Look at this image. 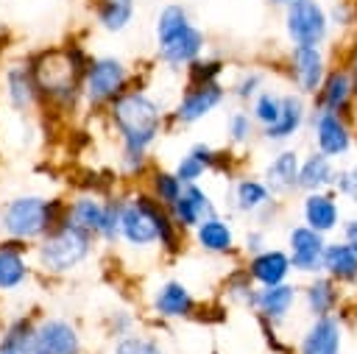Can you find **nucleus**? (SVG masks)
I'll use <instances>...</instances> for the list:
<instances>
[{"label":"nucleus","mask_w":357,"mask_h":354,"mask_svg":"<svg viewBox=\"0 0 357 354\" xmlns=\"http://www.w3.org/2000/svg\"><path fill=\"white\" fill-rule=\"evenodd\" d=\"M89 59L92 56L78 42H64L56 47H42L28 53L25 61L33 75L39 109H56V111L73 109L81 100V78Z\"/></svg>","instance_id":"obj_1"},{"label":"nucleus","mask_w":357,"mask_h":354,"mask_svg":"<svg viewBox=\"0 0 357 354\" xmlns=\"http://www.w3.org/2000/svg\"><path fill=\"white\" fill-rule=\"evenodd\" d=\"M109 120L120 134V170L126 176H137L145 167L148 148L156 142L165 114L162 106L145 89H126L120 98L109 103Z\"/></svg>","instance_id":"obj_2"},{"label":"nucleus","mask_w":357,"mask_h":354,"mask_svg":"<svg viewBox=\"0 0 357 354\" xmlns=\"http://www.w3.org/2000/svg\"><path fill=\"white\" fill-rule=\"evenodd\" d=\"M64 212H67V201L61 198L22 192L0 203V231L3 237L33 245L64 220Z\"/></svg>","instance_id":"obj_3"},{"label":"nucleus","mask_w":357,"mask_h":354,"mask_svg":"<svg viewBox=\"0 0 357 354\" xmlns=\"http://www.w3.org/2000/svg\"><path fill=\"white\" fill-rule=\"evenodd\" d=\"M153 33H156L159 61L173 70H184L190 61L201 59V53H204V42H206L204 31L198 25H192L187 8L178 3H167L156 14Z\"/></svg>","instance_id":"obj_4"},{"label":"nucleus","mask_w":357,"mask_h":354,"mask_svg":"<svg viewBox=\"0 0 357 354\" xmlns=\"http://www.w3.org/2000/svg\"><path fill=\"white\" fill-rule=\"evenodd\" d=\"M92 234H86L64 217L53 231H47L39 243L31 245L33 268L45 276H67L81 262H86V256L92 254Z\"/></svg>","instance_id":"obj_5"},{"label":"nucleus","mask_w":357,"mask_h":354,"mask_svg":"<svg viewBox=\"0 0 357 354\" xmlns=\"http://www.w3.org/2000/svg\"><path fill=\"white\" fill-rule=\"evenodd\" d=\"M131 84V70L114 59V56H92L84 78H81V100L98 111V109H109V103L114 98H120Z\"/></svg>","instance_id":"obj_6"},{"label":"nucleus","mask_w":357,"mask_h":354,"mask_svg":"<svg viewBox=\"0 0 357 354\" xmlns=\"http://www.w3.org/2000/svg\"><path fill=\"white\" fill-rule=\"evenodd\" d=\"M167 215V206H162L148 192H134L128 198H120V240L134 248H151L159 243V223Z\"/></svg>","instance_id":"obj_7"},{"label":"nucleus","mask_w":357,"mask_h":354,"mask_svg":"<svg viewBox=\"0 0 357 354\" xmlns=\"http://www.w3.org/2000/svg\"><path fill=\"white\" fill-rule=\"evenodd\" d=\"M284 33L296 45L318 47L329 33L326 8L318 0H290L284 6Z\"/></svg>","instance_id":"obj_8"},{"label":"nucleus","mask_w":357,"mask_h":354,"mask_svg":"<svg viewBox=\"0 0 357 354\" xmlns=\"http://www.w3.org/2000/svg\"><path fill=\"white\" fill-rule=\"evenodd\" d=\"M84 340L73 321L59 315H39L31 354H81Z\"/></svg>","instance_id":"obj_9"},{"label":"nucleus","mask_w":357,"mask_h":354,"mask_svg":"<svg viewBox=\"0 0 357 354\" xmlns=\"http://www.w3.org/2000/svg\"><path fill=\"white\" fill-rule=\"evenodd\" d=\"M0 92L3 100L11 111L17 114H28L33 109H39V98H36V86H33V75L25 59L8 61L0 70Z\"/></svg>","instance_id":"obj_10"},{"label":"nucleus","mask_w":357,"mask_h":354,"mask_svg":"<svg viewBox=\"0 0 357 354\" xmlns=\"http://www.w3.org/2000/svg\"><path fill=\"white\" fill-rule=\"evenodd\" d=\"M33 273L31 265V245L22 240L3 237L0 240V293L20 290Z\"/></svg>","instance_id":"obj_11"},{"label":"nucleus","mask_w":357,"mask_h":354,"mask_svg":"<svg viewBox=\"0 0 357 354\" xmlns=\"http://www.w3.org/2000/svg\"><path fill=\"white\" fill-rule=\"evenodd\" d=\"M223 95H226V92H223V86H220L218 81L195 84V86L187 84V89H184V95H181V100H178V106H176V111H173V120L181 123V125H190V123L206 117V114L223 100Z\"/></svg>","instance_id":"obj_12"},{"label":"nucleus","mask_w":357,"mask_h":354,"mask_svg":"<svg viewBox=\"0 0 357 354\" xmlns=\"http://www.w3.org/2000/svg\"><path fill=\"white\" fill-rule=\"evenodd\" d=\"M290 72H293L296 84L301 86V92H307V95L318 92V86H321V81L326 75V64H324L321 47L296 45L290 50Z\"/></svg>","instance_id":"obj_13"},{"label":"nucleus","mask_w":357,"mask_h":354,"mask_svg":"<svg viewBox=\"0 0 357 354\" xmlns=\"http://www.w3.org/2000/svg\"><path fill=\"white\" fill-rule=\"evenodd\" d=\"M167 212L178 229H195L206 215H212V203L198 184H184L181 195L167 206Z\"/></svg>","instance_id":"obj_14"},{"label":"nucleus","mask_w":357,"mask_h":354,"mask_svg":"<svg viewBox=\"0 0 357 354\" xmlns=\"http://www.w3.org/2000/svg\"><path fill=\"white\" fill-rule=\"evenodd\" d=\"M103 215H106V201H103L100 195H95V192H81V195H75L73 201H67V212H64V217H67L73 226L84 229V231L92 234L95 240H98V234H100Z\"/></svg>","instance_id":"obj_15"},{"label":"nucleus","mask_w":357,"mask_h":354,"mask_svg":"<svg viewBox=\"0 0 357 354\" xmlns=\"http://www.w3.org/2000/svg\"><path fill=\"white\" fill-rule=\"evenodd\" d=\"M151 304H153V312H156L159 318H187V315H192V309H195L192 293L187 290V284H181V282H176V279L159 284Z\"/></svg>","instance_id":"obj_16"},{"label":"nucleus","mask_w":357,"mask_h":354,"mask_svg":"<svg viewBox=\"0 0 357 354\" xmlns=\"http://www.w3.org/2000/svg\"><path fill=\"white\" fill-rule=\"evenodd\" d=\"M290 245H293V268L298 270H315L321 265L324 254V240L321 231H312L310 226H298L290 231Z\"/></svg>","instance_id":"obj_17"},{"label":"nucleus","mask_w":357,"mask_h":354,"mask_svg":"<svg viewBox=\"0 0 357 354\" xmlns=\"http://www.w3.org/2000/svg\"><path fill=\"white\" fill-rule=\"evenodd\" d=\"M137 11V0H92V14L98 28L109 33H120L131 25Z\"/></svg>","instance_id":"obj_18"},{"label":"nucleus","mask_w":357,"mask_h":354,"mask_svg":"<svg viewBox=\"0 0 357 354\" xmlns=\"http://www.w3.org/2000/svg\"><path fill=\"white\" fill-rule=\"evenodd\" d=\"M315 137H318L321 153H326V156H337L349 148V131L335 111L321 109V114L315 120Z\"/></svg>","instance_id":"obj_19"},{"label":"nucleus","mask_w":357,"mask_h":354,"mask_svg":"<svg viewBox=\"0 0 357 354\" xmlns=\"http://www.w3.org/2000/svg\"><path fill=\"white\" fill-rule=\"evenodd\" d=\"M340 351V329L337 321L321 315L301 340V354H337Z\"/></svg>","instance_id":"obj_20"},{"label":"nucleus","mask_w":357,"mask_h":354,"mask_svg":"<svg viewBox=\"0 0 357 354\" xmlns=\"http://www.w3.org/2000/svg\"><path fill=\"white\" fill-rule=\"evenodd\" d=\"M33 329H36V315H17V318H11L3 326V332H0V351L31 354Z\"/></svg>","instance_id":"obj_21"},{"label":"nucleus","mask_w":357,"mask_h":354,"mask_svg":"<svg viewBox=\"0 0 357 354\" xmlns=\"http://www.w3.org/2000/svg\"><path fill=\"white\" fill-rule=\"evenodd\" d=\"M318 92H321V109L340 111L354 92V81H351L349 70H332L329 75H324Z\"/></svg>","instance_id":"obj_22"},{"label":"nucleus","mask_w":357,"mask_h":354,"mask_svg":"<svg viewBox=\"0 0 357 354\" xmlns=\"http://www.w3.org/2000/svg\"><path fill=\"white\" fill-rule=\"evenodd\" d=\"M195 240H198V245H201L204 251H209V254H226V251L231 248V243H234L231 229H229L220 217H215V215H206V217L195 226Z\"/></svg>","instance_id":"obj_23"},{"label":"nucleus","mask_w":357,"mask_h":354,"mask_svg":"<svg viewBox=\"0 0 357 354\" xmlns=\"http://www.w3.org/2000/svg\"><path fill=\"white\" fill-rule=\"evenodd\" d=\"M301 117H304L301 98H296V95H284V98H282V106H279V117H276V123L265 125V137H268V139H284V137L296 134L298 125H301Z\"/></svg>","instance_id":"obj_24"},{"label":"nucleus","mask_w":357,"mask_h":354,"mask_svg":"<svg viewBox=\"0 0 357 354\" xmlns=\"http://www.w3.org/2000/svg\"><path fill=\"white\" fill-rule=\"evenodd\" d=\"M287 270H290V259L282 251H265V254L254 256V262H251V276L257 282H262L265 287L282 284V279L287 276Z\"/></svg>","instance_id":"obj_25"},{"label":"nucleus","mask_w":357,"mask_h":354,"mask_svg":"<svg viewBox=\"0 0 357 354\" xmlns=\"http://www.w3.org/2000/svg\"><path fill=\"white\" fill-rule=\"evenodd\" d=\"M304 217H307V226L312 231H329L337 223V206L329 195L312 192L304 201Z\"/></svg>","instance_id":"obj_26"},{"label":"nucleus","mask_w":357,"mask_h":354,"mask_svg":"<svg viewBox=\"0 0 357 354\" xmlns=\"http://www.w3.org/2000/svg\"><path fill=\"white\" fill-rule=\"evenodd\" d=\"M265 178H268V187H271L273 192L290 190V187L298 181V159H296V153H293V151L279 153V156L268 164Z\"/></svg>","instance_id":"obj_27"},{"label":"nucleus","mask_w":357,"mask_h":354,"mask_svg":"<svg viewBox=\"0 0 357 354\" xmlns=\"http://www.w3.org/2000/svg\"><path fill=\"white\" fill-rule=\"evenodd\" d=\"M321 265L337 279H351V276H357V251L346 243L343 245H337V243L326 245L321 254Z\"/></svg>","instance_id":"obj_28"},{"label":"nucleus","mask_w":357,"mask_h":354,"mask_svg":"<svg viewBox=\"0 0 357 354\" xmlns=\"http://www.w3.org/2000/svg\"><path fill=\"white\" fill-rule=\"evenodd\" d=\"M293 298H296L293 287H287V284H271V287L259 290L257 295H251V304H257L268 318H282L290 309Z\"/></svg>","instance_id":"obj_29"},{"label":"nucleus","mask_w":357,"mask_h":354,"mask_svg":"<svg viewBox=\"0 0 357 354\" xmlns=\"http://www.w3.org/2000/svg\"><path fill=\"white\" fill-rule=\"evenodd\" d=\"M332 178H335V176H332V164H329L326 153H315V156H310V159L304 162V167L298 170V181H296V184H301L304 190H321V187H326Z\"/></svg>","instance_id":"obj_30"},{"label":"nucleus","mask_w":357,"mask_h":354,"mask_svg":"<svg viewBox=\"0 0 357 354\" xmlns=\"http://www.w3.org/2000/svg\"><path fill=\"white\" fill-rule=\"evenodd\" d=\"M184 184L176 178V173H167V170H153L151 173V184H148V195L156 198L162 206H170L178 195H181Z\"/></svg>","instance_id":"obj_31"},{"label":"nucleus","mask_w":357,"mask_h":354,"mask_svg":"<svg viewBox=\"0 0 357 354\" xmlns=\"http://www.w3.org/2000/svg\"><path fill=\"white\" fill-rule=\"evenodd\" d=\"M112 354H165L162 351V346L153 340V337H148V334H126V337H120L117 343H114V348H112Z\"/></svg>","instance_id":"obj_32"},{"label":"nucleus","mask_w":357,"mask_h":354,"mask_svg":"<svg viewBox=\"0 0 357 354\" xmlns=\"http://www.w3.org/2000/svg\"><path fill=\"white\" fill-rule=\"evenodd\" d=\"M187 84L195 86V84H209V81H218L220 70H223V61L218 59H195L190 61L187 67Z\"/></svg>","instance_id":"obj_33"},{"label":"nucleus","mask_w":357,"mask_h":354,"mask_svg":"<svg viewBox=\"0 0 357 354\" xmlns=\"http://www.w3.org/2000/svg\"><path fill=\"white\" fill-rule=\"evenodd\" d=\"M234 201L240 209H257L268 201V187L259 184V181H240L237 184V192H234Z\"/></svg>","instance_id":"obj_34"},{"label":"nucleus","mask_w":357,"mask_h":354,"mask_svg":"<svg viewBox=\"0 0 357 354\" xmlns=\"http://www.w3.org/2000/svg\"><path fill=\"white\" fill-rule=\"evenodd\" d=\"M307 298H310V309H312V315H326L329 309H332V304H335V290H332V282H326V279H318L312 287H310V293H307Z\"/></svg>","instance_id":"obj_35"},{"label":"nucleus","mask_w":357,"mask_h":354,"mask_svg":"<svg viewBox=\"0 0 357 354\" xmlns=\"http://www.w3.org/2000/svg\"><path fill=\"white\" fill-rule=\"evenodd\" d=\"M98 240H103V243H117L120 240V198L106 201V215H103V226H100Z\"/></svg>","instance_id":"obj_36"},{"label":"nucleus","mask_w":357,"mask_h":354,"mask_svg":"<svg viewBox=\"0 0 357 354\" xmlns=\"http://www.w3.org/2000/svg\"><path fill=\"white\" fill-rule=\"evenodd\" d=\"M279 106H282V98H276V95H271V92H262V95L257 98L254 117H257L259 123L271 125V123H276V117H279Z\"/></svg>","instance_id":"obj_37"},{"label":"nucleus","mask_w":357,"mask_h":354,"mask_svg":"<svg viewBox=\"0 0 357 354\" xmlns=\"http://www.w3.org/2000/svg\"><path fill=\"white\" fill-rule=\"evenodd\" d=\"M204 170H206V164L198 159V156H192V153H187L178 164H176V178L181 181V184H195L201 176H204Z\"/></svg>","instance_id":"obj_38"},{"label":"nucleus","mask_w":357,"mask_h":354,"mask_svg":"<svg viewBox=\"0 0 357 354\" xmlns=\"http://www.w3.org/2000/svg\"><path fill=\"white\" fill-rule=\"evenodd\" d=\"M326 20H329V25H340V28H346V25L357 22V8H354L351 0H337V3L326 11Z\"/></svg>","instance_id":"obj_39"},{"label":"nucleus","mask_w":357,"mask_h":354,"mask_svg":"<svg viewBox=\"0 0 357 354\" xmlns=\"http://www.w3.org/2000/svg\"><path fill=\"white\" fill-rule=\"evenodd\" d=\"M131 326H134V318H131L126 309H117V312L109 318V332H112V337H114V340H120V337L131 334Z\"/></svg>","instance_id":"obj_40"},{"label":"nucleus","mask_w":357,"mask_h":354,"mask_svg":"<svg viewBox=\"0 0 357 354\" xmlns=\"http://www.w3.org/2000/svg\"><path fill=\"white\" fill-rule=\"evenodd\" d=\"M248 131H251L248 114H243V111L231 114V120H229V134H231V139H234V142H243V139L248 137Z\"/></svg>","instance_id":"obj_41"},{"label":"nucleus","mask_w":357,"mask_h":354,"mask_svg":"<svg viewBox=\"0 0 357 354\" xmlns=\"http://www.w3.org/2000/svg\"><path fill=\"white\" fill-rule=\"evenodd\" d=\"M337 190L357 201V170H346L337 176Z\"/></svg>","instance_id":"obj_42"},{"label":"nucleus","mask_w":357,"mask_h":354,"mask_svg":"<svg viewBox=\"0 0 357 354\" xmlns=\"http://www.w3.org/2000/svg\"><path fill=\"white\" fill-rule=\"evenodd\" d=\"M259 84V75L257 72H251V75H245L237 86H234V92H237V98H248V95H254V86Z\"/></svg>","instance_id":"obj_43"},{"label":"nucleus","mask_w":357,"mask_h":354,"mask_svg":"<svg viewBox=\"0 0 357 354\" xmlns=\"http://www.w3.org/2000/svg\"><path fill=\"white\" fill-rule=\"evenodd\" d=\"M346 245H351L357 251V220H349V226H346Z\"/></svg>","instance_id":"obj_44"},{"label":"nucleus","mask_w":357,"mask_h":354,"mask_svg":"<svg viewBox=\"0 0 357 354\" xmlns=\"http://www.w3.org/2000/svg\"><path fill=\"white\" fill-rule=\"evenodd\" d=\"M271 3H276V6H287L290 0H271Z\"/></svg>","instance_id":"obj_45"},{"label":"nucleus","mask_w":357,"mask_h":354,"mask_svg":"<svg viewBox=\"0 0 357 354\" xmlns=\"http://www.w3.org/2000/svg\"><path fill=\"white\" fill-rule=\"evenodd\" d=\"M354 92H357V81H354Z\"/></svg>","instance_id":"obj_46"},{"label":"nucleus","mask_w":357,"mask_h":354,"mask_svg":"<svg viewBox=\"0 0 357 354\" xmlns=\"http://www.w3.org/2000/svg\"><path fill=\"white\" fill-rule=\"evenodd\" d=\"M0 354H8V351H0Z\"/></svg>","instance_id":"obj_47"},{"label":"nucleus","mask_w":357,"mask_h":354,"mask_svg":"<svg viewBox=\"0 0 357 354\" xmlns=\"http://www.w3.org/2000/svg\"><path fill=\"white\" fill-rule=\"evenodd\" d=\"M354 8H357V3H354Z\"/></svg>","instance_id":"obj_48"}]
</instances>
